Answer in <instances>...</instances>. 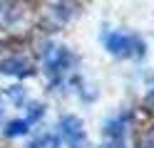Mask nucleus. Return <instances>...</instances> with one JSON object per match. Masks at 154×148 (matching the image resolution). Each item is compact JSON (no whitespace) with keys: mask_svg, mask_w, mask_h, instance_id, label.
Here are the masks:
<instances>
[{"mask_svg":"<svg viewBox=\"0 0 154 148\" xmlns=\"http://www.w3.org/2000/svg\"><path fill=\"white\" fill-rule=\"evenodd\" d=\"M60 131H62V138L72 146H80L82 141V123L77 121L75 116H65L60 121Z\"/></svg>","mask_w":154,"mask_h":148,"instance_id":"f257e3e1","label":"nucleus"},{"mask_svg":"<svg viewBox=\"0 0 154 148\" xmlns=\"http://www.w3.org/2000/svg\"><path fill=\"white\" fill-rule=\"evenodd\" d=\"M129 45H132V39L124 37V35H114V37H109V42H107V47L112 49L114 54H129Z\"/></svg>","mask_w":154,"mask_h":148,"instance_id":"f03ea898","label":"nucleus"},{"mask_svg":"<svg viewBox=\"0 0 154 148\" xmlns=\"http://www.w3.org/2000/svg\"><path fill=\"white\" fill-rule=\"evenodd\" d=\"M104 148H122V146H117V143H114V146H104Z\"/></svg>","mask_w":154,"mask_h":148,"instance_id":"423d86ee","label":"nucleus"},{"mask_svg":"<svg viewBox=\"0 0 154 148\" xmlns=\"http://www.w3.org/2000/svg\"><path fill=\"white\" fill-rule=\"evenodd\" d=\"M0 72H8V74H23V72H27V69H25V64L20 62V59H8V62L0 64Z\"/></svg>","mask_w":154,"mask_h":148,"instance_id":"7ed1b4c3","label":"nucleus"},{"mask_svg":"<svg viewBox=\"0 0 154 148\" xmlns=\"http://www.w3.org/2000/svg\"><path fill=\"white\" fill-rule=\"evenodd\" d=\"M30 148H57V138H52V136H45V138H40L37 143H32Z\"/></svg>","mask_w":154,"mask_h":148,"instance_id":"20e7f679","label":"nucleus"},{"mask_svg":"<svg viewBox=\"0 0 154 148\" xmlns=\"http://www.w3.org/2000/svg\"><path fill=\"white\" fill-rule=\"evenodd\" d=\"M25 131H27V123H25V121H23V123H20V121H15V123H10V128H8V133H10V136L25 133Z\"/></svg>","mask_w":154,"mask_h":148,"instance_id":"39448f33","label":"nucleus"}]
</instances>
